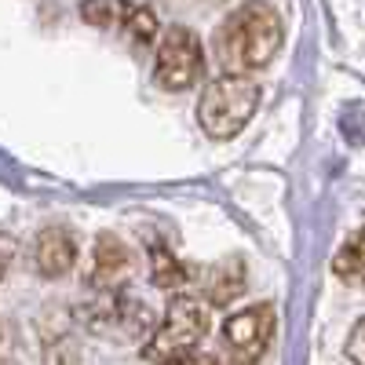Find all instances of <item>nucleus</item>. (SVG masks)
Segmentation results:
<instances>
[{
  "label": "nucleus",
  "mask_w": 365,
  "mask_h": 365,
  "mask_svg": "<svg viewBox=\"0 0 365 365\" xmlns=\"http://www.w3.org/2000/svg\"><path fill=\"white\" fill-rule=\"evenodd\" d=\"M282 41H285L282 15L267 0H245L220 22L216 37H212V51H216V63L223 66V73L252 77L256 70L274 63V55L282 51Z\"/></svg>",
  "instance_id": "obj_1"
},
{
  "label": "nucleus",
  "mask_w": 365,
  "mask_h": 365,
  "mask_svg": "<svg viewBox=\"0 0 365 365\" xmlns=\"http://www.w3.org/2000/svg\"><path fill=\"white\" fill-rule=\"evenodd\" d=\"M259 81L241 77V73H223L208 81L201 99H197V125L205 128L208 139H234L241 128L252 120L259 106Z\"/></svg>",
  "instance_id": "obj_2"
},
{
  "label": "nucleus",
  "mask_w": 365,
  "mask_h": 365,
  "mask_svg": "<svg viewBox=\"0 0 365 365\" xmlns=\"http://www.w3.org/2000/svg\"><path fill=\"white\" fill-rule=\"evenodd\" d=\"M205 336H208V303L190 296V292H175L168 299L158 329L150 332V340L143 344V358L146 361H165V358L194 354Z\"/></svg>",
  "instance_id": "obj_3"
},
{
  "label": "nucleus",
  "mask_w": 365,
  "mask_h": 365,
  "mask_svg": "<svg viewBox=\"0 0 365 365\" xmlns=\"http://www.w3.org/2000/svg\"><path fill=\"white\" fill-rule=\"evenodd\" d=\"M205 73V48L201 37L190 26H172L165 29V37L158 44L154 58V81L165 91H187L201 81Z\"/></svg>",
  "instance_id": "obj_4"
},
{
  "label": "nucleus",
  "mask_w": 365,
  "mask_h": 365,
  "mask_svg": "<svg viewBox=\"0 0 365 365\" xmlns=\"http://www.w3.org/2000/svg\"><path fill=\"white\" fill-rule=\"evenodd\" d=\"M274 340V307L252 303L223 322V351L230 365H259Z\"/></svg>",
  "instance_id": "obj_5"
},
{
  "label": "nucleus",
  "mask_w": 365,
  "mask_h": 365,
  "mask_svg": "<svg viewBox=\"0 0 365 365\" xmlns=\"http://www.w3.org/2000/svg\"><path fill=\"white\" fill-rule=\"evenodd\" d=\"M132 278V252L120 237L103 234L96 241V256H91V285L99 292H117Z\"/></svg>",
  "instance_id": "obj_6"
},
{
  "label": "nucleus",
  "mask_w": 365,
  "mask_h": 365,
  "mask_svg": "<svg viewBox=\"0 0 365 365\" xmlns=\"http://www.w3.org/2000/svg\"><path fill=\"white\" fill-rule=\"evenodd\" d=\"M77 263V237L66 227H44L34 241V267L44 278H63Z\"/></svg>",
  "instance_id": "obj_7"
},
{
  "label": "nucleus",
  "mask_w": 365,
  "mask_h": 365,
  "mask_svg": "<svg viewBox=\"0 0 365 365\" xmlns=\"http://www.w3.org/2000/svg\"><path fill=\"white\" fill-rule=\"evenodd\" d=\"M241 292H245V259L241 256H227L201 270V296L208 307H227Z\"/></svg>",
  "instance_id": "obj_8"
},
{
  "label": "nucleus",
  "mask_w": 365,
  "mask_h": 365,
  "mask_svg": "<svg viewBox=\"0 0 365 365\" xmlns=\"http://www.w3.org/2000/svg\"><path fill=\"white\" fill-rule=\"evenodd\" d=\"M332 274L354 289H365V227L354 230L332 256Z\"/></svg>",
  "instance_id": "obj_9"
},
{
  "label": "nucleus",
  "mask_w": 365,
  "mask_h": 365,
  "mask_svg": "<svg viewBox=\"0 0 365 365\" xmlns=\"http://www.w3.org/2000/svg\"><path fill=\"white\" fill-rule=\"evenodd\" d=\"M150 274H154V285L168 289V292L187 289L190 278H194V270L187 263H179L168 249H154V256H150Z\"/></svg>",
  "instance_id": "obj_10"
},
{
  "label": "nucleus",
  "mask_w": 365,
  "mask_h": 365,
  "mask_svg": "<svg viewBox=\"0 0 365 365\" xmlns=\"http://www.w3.org/2000/svg\"><path fill=\"white\" fill-rule=\"evenodd\" d=\"M132 11H135V4H128V0H81V19L99 29L125 26Z\"/></svg>",
  "instance_id": "obj_11"
},
{
  "label": "nucleus",
  "mask_w": 365,
  "mask_h": 365,
  "mask_svg": "<svg viewBox=\"0 0 365 365\" xmlns=\"http://www.w3.org/2000/svg\"><path fill=\"white\" fill-rule=\"evenodd\" d=\"M125 34H128V41H132V44H139V48L154 44V41H158V34H161L154 8H143V4H139V8L128 15V22H125Z\"/></svg>",
  "instance_id": "obj_12"
},
{
  "label": "nucleus",
  "mask_w": 365,
  "mask_h": 365,
  "mask_svg": "<svg viewBox=\"0 0 365 365\" xmlns=\"http://www.w3.org/2000/svg\"><path fill=\"white\" fill-rule=\"evenodd\" d=\"M347 358L354 361V365H365V318L351 329V336H347Z\"/></svg>",
  "instance_id": "obj_13"
},
{
  "label": "nucleus",
  "mask_w": 365,
  "mask_h": 365,
  "mask_svg": "<svg viewBox=\"0 0 365 365\" xmlns=\"http://www.w3.org/2000/svg\"><path fill=\"white\" fill-rule=\"evenodd\" d=\"M154 365H216V358H208V354H182V358H165V361H154Z\"/></svg>",
  "instance_id": "obj_14"
}]
</instances>
